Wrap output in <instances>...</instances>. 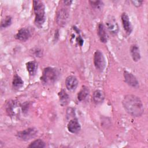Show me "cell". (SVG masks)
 I'll return each instance as SVG.
<instances>
[{
	"label": "cell",
	"instance_id": "obj_5",
	"mask_svg": "<svg viewBox=\"0 0 148 148\" xmlns=\"http://www.w3.org/2000/svg\"><path fill=\"white\" fill-rule=\"evenodd\" d=\"M38 130L35 128H28L23 131L18 132L16 136L18 138L23 140H30L36 135Z\"/></svg>",
	"mask_w": 148,
	"mask_h": 148
},
{
	"label": "cell",
	"instance_id": "obj_11",
	"mask_svg": "<svg viewBox=\"0 0 148 148\" xmlns=\"http://www.w3.org/2000/svg\"><path fill=\"white\" fill-rule=\"evenodd\" d=\"M121 21H122V24H123L124 29L125 30V31L128 35L131 34L132 31V25L129 20V17L128 15L126 13H124L121 14Z\"/></svg>",
	"mask_w": 148,
	"mask_h": 148
},
{
	"label": "cell",
	"instance_id": "obj_19",
	"mask_svg": "<svg viewBox=\"0 0 148 148\" xmlns=\"http://www.w3.org/2000/svg\"><path fill=\"white\" fill-rule=\"evenodd\" d=\"M89 94V90L86 86H83L81 90L77 94V99L80 101H84Z\"/></svg>",
	"mask_w": 148,
	"mask_h": 148
},
{
	"label": "cell",
	"instance_id": "obj_23",
	"mask_svg": "<svg viewBox=\"0 0 148 148\" xmlns=\"http://www.w3.org/2000/svg\"><path fill=\"white\" fill-rule=\"evenodd\" d=\"M131 2L133 3V5L136 7L140 6L142 3H143V1H132Z\"/></svg>",
	"mask_w": 148,
	"mask_h": 148
},
{
	"label": "cell",
	"instance_id": "obj_8",
	"mask_svg": "<svg viewBox=\"0 0 148 148\" xmlns=\"http://www.w3.org/2000/svg\"><path fill=\"white\" fill-rule=\"evenodd\" d=\"M124 77L125 79V82L130 86L132 87H138L139 86V83L136 78L134 75L132 73L124 71Z\"/></svg>",
	"mask_w": 148,
	"mask_h": 148
},
{
	"label": "cell",
	"instance_id": "obj_20",
	"mask_svg": "<svg viewBox=\"0 0 148 148\" xmlns=\"http://www.w3.org/2000/svg\"><path fill=\"white\" fill-rule=\"evenodd\" d=\"M46 146L45 143L41 139H36L33 141L29 146L28 147H45Z\"/></svg>",
	"mask_w": 148,
	"mask_h": 148
},
{
	"label": "cell",
	"instance_id": "obj_10",
	"mask_svg": "<svg viewBox=\"0 0 148 148\" xmlns=\"http://www.w3.org/2000/svg\"><path fill=\"white\" fill-rule=\"evenodd\" d=\"M67 128L70 132L72 134H76L80 131L81 126L77 119H73L69 121Z\"/></svg>",
	"mask_w": 148,
	"mask_h": 148
},
{
	"label": "cell",
	"instance_id": "obj_13",
	"mask_svg": "<svg viewBox=\"0 0 148 148\" xmlns=\"http://www.w3.org/2000/svg\"><path fill=\"white\" fill-rule=\"evenodd\" d=\"M98 34L101 41L103 43H106L108 40V34L106 28L102 23H99L98 26Z\"/></svg>",
	"mask_w": 148,
	"mask_h": 148
},
{
	"label": "cell",
	"instance_id": "obj_7",
	"mask_svg": "<svg viewBox=\"0 0 148 148\" xmlns=\"http://www.w3.org/2000/svg\"><path fill=\"white\" fill-rule=\"evenodd\" d=\"M78 85V80L74 76H69L65 80V86L66 88L70 91H73L76 90Z\"/></svg>",
	"mask_w": 148,
	"mask_h": 148
},
{
	"label": "cell",
	"instance_id": "obj_15",
	"mask_svg": "<svg viewBox=\"0 0 148 148\" xmlns=\"http://www.w3.org/2000/svg\"><path fill=\"white\" fill-rule=\"evenodd\" d=\"M26 68L30 76H34L38 69V64L34 61H31L26 63Z\"/></svg>",
	"mask_w": 148,
	"mask_h": 148
},
{
	"label": "cell",
	"instance_id": "obj_16",
	"mask_svg": "<svg viewBox=\"0 0 148 148\" xmlns=\"http://www.w3.org/2000/svg\"><path fill=\"white\" fill-rule=\"evenodd\" d=\"M130 52L131 57L134 61H138L140 58V54L139 51V48L138 45H133L131 46Z\"/></svg>",
	"mask_w": 148,
	"mask_h": 148
},
{
	"label": "cell",
	"instance_id": "obj_18",
	"mask_svg": "<svg viewBox=\"0 0 148 148\" xmlns=\"http://www.w3.org/2000/svg\"><path fill=\"white\" fill-rule=\"evenodd\" d=\"M58 96L60 103L62 105H65L68 103L69 99V95L64 90H61L59 92Z\"/></svg>",
	"mask_w": 148,
	"mask_h": 148
},
{
	"label": "cell",
	"instance_id": "obj_21",
	"mask_svg": "<svg viewBox=\"0 0 148 148\" xmlns=\"http://www.w3.org/2000/svg\"><path fill=\"white\" fill-rule=\"evenodd\" d=\"M12 23V18L10 16H6L1 22V28H6L9 27Z\"/></svg>",
	"mask_w": 148,
	"mask_h": 148
},
{
	"label": "cell",
	"instance_id": "obj_24",
	"mask_svg": "<svg viewBox=\"0 0 148 148\" xmlns=\"http://www.w3.org/2000/svg\"><path fill=\"white\" fill-rule=\"evenodd\" d=\"M64 3H65V5H71V3L72 2V1H64Z\"/></svg>",
	"mask_w": 148,
	"mask_h": 148
},
{
	"label": "cell",
	"instance_id": "obj_9",
	"mask_svg": "<svg viewBox=\"0 0 148 148\" xmlns=\"http://www.w3.org/2000/svg\"><path fill=\"white\" fill-rule=\"evenodd\" d=\"M68 18V12L65 9H61L57 15V22L60 25L66 24Z\"/></svg>",
	"mask_w": 148,
	"mask_h": 148
},
{
	"label": "cell",
	"instance_id": "obj_14",
	"mask_svg": "<svg viewBox=\"0 0 148 148\" xmlns=\"http://www.w3.org/2000/svg\"><path fill=\"white\" fill-rule=\"evenodd\" d=\"M105 98V94L103 92L100 90H95L92 95V100L96 104L102 103Z\"/></svg>",
	"mask_w": 148,
	"mask_h": 148
},
{
	"label": "cell",
	"instance_id": "obj_17",
	"mask_svg": "<svg viewBox=\"0 0 148 148\" xmlns=\"http://www.w3.org/2000/svg\"><path fill=\"white\" fill-rule=\"evenodd\" d=\"M24 85V82L22 79L18 76L17 75H15L13 77V82H12V86L14 89L18 90L21 88Z\"/></svg>",
	"mask_w": 148,
	"mask_h": 148
},
{
	"label": "cell",
	"instance_id": "obj_2",
	"mask_svg": "<svg viewBox=\"0 0 148 148\" xmlns=\"http://www.w3.org/2000/svg\"><path fill=\"white\" fill-rule=\"evenodd\" d=\"M33 8L35 14V24L41 27L45 21V7L43 2L40 1H34Z\"/></svg>",
	"mask_w": 148,
	"mask_h": 148
},
{
	"label": "cell",
	"instance_id": "obj_1",
	"mask_svg": "<svg viewBox=\"0 0 148 148\" xmlns=\"http://www.w3.org/2000/svg\"><path fill=\"white\" fill-rule=\"evenodd\" d=\"M122 103L127 112L134 117L140 116L144 112L142 101L135 95H127L124 97Z\"/></svg>",
	"mask_w": 148,
	"mask_h": 148
},
{
	"label": "cell",
	"instance_id": "obj_6",
	"mask_svg": "<svg viewBox=\"0 0 148 148\" xmlns=\"http://www.w3.org/2000/svg\"><path fill=\"white\" fill-rule=\"evenodd\" d=\"M106 24L108 29L110 33L113 34H116L118 32L119 25L114 17H109L106 21Z\"/></svg>",
	"mask_w": 148,
	"mask_h": 148
},
{
	"label": "cell",
	"instance_id": "obj_3",
	"mask_svg": "<svg viewBox=\"0 0 148 148\" xmlns=\"http://www.w3.org/2000/svg\"><path fill=\"white\" fill-rule=\"evenodd\" d=\"M58 76V72L56 69L47 67L43 69L40 80L44 84H51L57 80Z\"/></svg>",
	"mask_w": 148,
	"mask_h": 148
},
{
	"label": "cell",
	"instance_id": "obj_22",
	"mask_svg": "<svg viewBox=\"0 0 148 148\" xmlns=\"http://www.w3.org/2000/svg\"><path fill=\"white\" fill-rule=\"evenodd\" d=\"M89 2L93 8L98 9H100L103 5V2L101 1H90Z\"/></svg>",
	"mask_w": 148,
	"mask_h": 148
},
{
	"label": "cell",
	"instance_id": "obj_4",
	"mask_svg": "<svg viewBox=\"0 0 148 148\" xmlns=\"http://www.w3.org/2000/svg\"><path fill=\"white\" fill-rule=\"evenodd\" d=\"M94 64L97 70L102 72L105 68V60L103 53L100 50H97L94 55Z\"/></svg>",
	"mask_w": 148,
	"mask_h": 148
},
{
	"label": "cell",
	"instance_id": "obj_12",
	"mask_svg": "<svg viewBox=\"0 0 148 148\" xmlns=\"http://www.w3.org/2000/svg\"><path fill=\"white\" fill-rule=\"evenodd\" d=\"M31 36L29 29L27 28H22L20 29L16 35V38L21 41H26Z\"/></svg>",
	"mask_w": 148,
	"mask_h": 148
}]
</instances>
